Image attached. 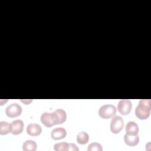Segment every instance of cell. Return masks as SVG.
Listing matches in <instances>:
<instances>
[{
  "label": "cell",
  "mask_w": 151,
  "mask_h": 151,
  "mask_svg": "<svg viewBox=\"0 0 151 151\" xmlns=\"http://www.w3.org/2000/svg\"><path fill=\"white\" fill-rule=\"evenodd\" d=\"M150 100L141 99L135 109V115L140 120L147 119L150 113Z\"/></svg>",
  "instance_id": "obj_1"
},
{
  "label": "cell",
  "mask_w": 151,
  "mask_h": 151,
  "mask_svg": "<svg viewBox=\"0 0 151 151\" xmlns=\"http://www.w3.org/2000/svg\"><path fill=\"white\" fill-rule=\"evenodd\" d=\"M98 113L102 119H108L115 116L116 108L112 104H104L100 107Z\"/></svg>",
  "instance_id": "obj_2"
},
{
  "label": "cell",
  "mask_w": 151,
  "mask_h": 151,
  "mask_svg": "<svg viewBox=\"0 0 151 151\" xmlns=\"http://www.w3.org/2000/svg\"><path fill=\"white\" fill-rule=\"evenodd\" d=\"M124 126L123 118L120 116H113L110 122V130L113 133L117 134L120 132Z\"/></svg>",
  "instance_id": "obj_3"
},
{
  "label": "cell",
  "mask_w": 151,
  "mask_h": 151,
  "mask_svg": "<svg viewBox=\"0 0 151 151\" xmlns=\"http://www.w3.org/2000/svg\"><path fill=\"white\" fill-rule=\"evenodd\" d=\"M40 120L41 123L48 127L57 124V120L54 112H44L42 113Z\"/></svg>",
  "instance_id": "obj_4"
},
{
  "label": "cell",
  "mask_w": 151,
  "mask_h": 151,
  "mask_svg": "<svg viewBox=\"0 0 151 151\" xmlns=\"http://www.w3.org/2000/svg\"><path fill=\"white\" fill-rule=\"evenodd\" d=\"M132 107V104L130 100L122 99L117 104L119 112L122 115H127L130 113Z\"/></svg>",
  "instance_id": "obj_5"
},
{
  "label": "cell",
  "mask_w": 151,
  "mask_h": 151,
  "mask_svg": "<svg viewBox=\"0 0 151 151\" xmlns=\"http://www.w3.org/2000/svg\"><path fill=\"white\" fill-rule=\"evenodd\" d=\"M21 106L16 103L8 105L5 109V113L9 117H15L19 116L21 115Z\"/></svg>",
  "instance_id": "obj_6"
},
{
  "label": "cell",
  "mask_w": 151,
  "mask_h": 151,
  "mask_svg": "<svg viewBox=\"0 0 151 151\" xmlns=\"http://www.w3.org/2000/svg\"><path fill=\"white\" fill-rule=\"evenodd\" d=\"M24 126V122L21 120H14L11 123V133L14 135L19 134L22 132Z\"/></svg>",
  "instance_id": "obj_7"
},
{
  "label": "cell",
  "mask_w": 151,
  "mask_h": 151,
  "mask_svg": "<svg viewBox=\"0 0 151 151\" xmlns=\"http://www.w3.org/2000/svg\"><path fill=\"white\" fill-rule=\"evenodd\" d=\"M41 126L37 123H29L27 127V133L31 136H37L41 133Z\"/></svg>",
  "instance_id": "obj_8"
},
{
  "label": "cell",
  "mask_w": 151,
  "mask_h": 151,
  "mask_svg": "<svg viewBox=\"0 0 151 151\" xmlns=\"http://www.w3.org/2000/svg\"><path fill=\"white\" fill-rule=\"evenodd\" d=\"M67 135V131L63 127H57L51 132V137L54 140H60L64 139Z\"/></svg>",
  "instance_id": "obj_9"
},
{
  "label": "cell",
  "mask_w": 151,
  "mask_h": 151,
  "mask_svg": "<svg viewBox=\"0 0 151 151\" xmlns=\"http://www.w3.org/2000/svg\"><path fill=\"white\" fill-rule=\"evenodd\" d=\"M124 141L125 143L130 146H134L139 142V137L137 134L132 135L126 133L124 136Z\"/></svg>",
  "instance_id": "obj_10"
},
{
  "label": "cell",
  "mask_w": 151,
  "mask_h": 151,
  "mask_svg": "<svg viewBox=\"0 0 151 151\" xmlns=\"http://www.w3.org/2000/svg\"><path fill=\"white\" fill-rule=\"evenodd\" d=\"M126 132L128 134H137L139 132V127L137 124L133 121L129 122L126 126Z\"/></svg>",
  "instance_id": "obj_11"
},
{
  "label": "cell",
  "mask_w": 151,
  "mask_h": 151,
  "mask_svg": "<svg viewBox=\"0 0 151 151\" xmlns=\"http://www.w3.org/2000/svg\"><path fill=\"white\" fill-rule=\"evenodd\" d=\"M56 120H57V124L63 123L67 119V114L66 112L61 109H58L55 110L54 111Z\"/></svg>",
  "instance_id": "obj_12"
},
{
  "label": "cell",
  "mask_w": 151,
  "mask_h": 151,
  "mask_svg": "<svg viewBox=\"0 0 151 151\" xmlns=\"http://www.w3.org/2000/svg\"><path fill=\"white\" fill-rule=\"evenodd\" d=\"M37 143L34 140H25L22 145V149L24 151H35L37 149Z\"/></svg>",
  "instance_id": "obj_13"
},
{
  "label": "cell",
  "mask_w": 151,
  "mask_h": 151,
  "mask_svg": "<svg viewBox=\"0 0 151 151\" xmlns=\"http://www.w3.org/2000/svg\"><path fill=\"white\" fill-rule=\"evenodd\" d=\"M89 136L86 132H81L77 136V142L80 145H85L88 143Z\"/></svg>",
  "instance_id": "obj_14"
},
{
  "label": "cell",
  "mask_w": 151,
  "mask_h": 151,
  "mask_svg": "<svg viewBox=\"0 0 151 151\" xmlns=\"http://www.w3.org/2000/svg\"><path fill=\"white\" fill-rule=\"evenodd\" d=\"M11 132V124L6 122L1 121L0 122V134L5 135Z\"/></svg>",
  "instance_id": "obj_15"
},
{
  "label": "cell",
  "mask_w": 151,
  "mask_h": 151,
  "mask_svg": "<svg viewBox=\"0 0 151 151\" xmlns=\"http://www.w3.org/2000/svg\"><path fill=\"white\" fill-rule=\"evenodd\" d=\"M88 151H102L103 150V147L101 146V145L97 143V142H93L90 143L88 146V148H87Z\"/></svg>",
  "instance_id": "obj_16"
},
{
  "label": "cell",
  "mask_w": 151,
  "mask_h": 151,
  "mask_svg": "<svg viewBox=\"0 0 151 151\" xmlns=\"http://www.w3.org/2000/svg\"><path fill=\"white\" fill-rule=\"evenodd\" d=\"M68 143L61 142L55 143L54 146V150L55 151H67Z\"/></svg>",
  "instance_id": "obj_17"
},
{
  "label": "cell",
  "mask_w": 151,
  "mask_h": 151,
  "mask_svg": "<svg viewBox=\"0 0 151 151\" xmlns=\"http://www.w3.org/2000/svg\"><path fill=\"white\" fill-rule=\"evenodd\" d=\"M78 151L79 150L78 147L74 143H68L67 145V151Z\"/></svg>",
  "instance_id": "obj_18"
},
{
  "label": "cell",
  "mask_w": 151,
  "mask_h": 151,
  "mask_svg": "<svg viewBox=\"0 0 151 151\" xmlns=\"http://www.w3.org/2000/svg\"><path fill=\"white\" fill-rule=\"evenodd\" d=\"M21 101H22L23 103H24L25 104H28L30 102H31V101H32V100H30L29 101H28V100H21Z\"/></svg>",
  "instance_id": "obj_19"
}]
</instances>
